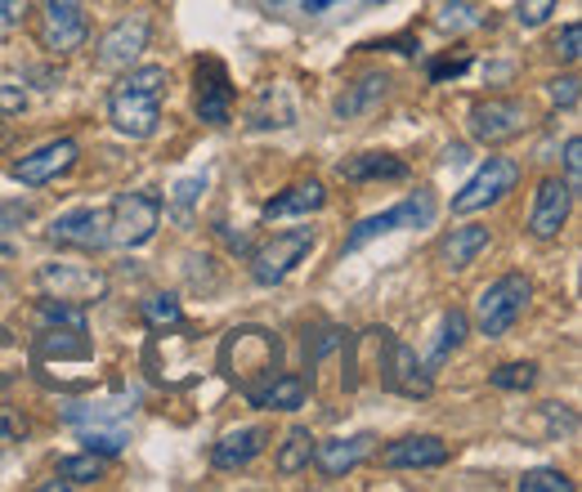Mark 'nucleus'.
<instances>
[{
  "label": "nucleus",
  "mask_w": 582,
  "mask_h": 492,
  "mask_svg": "<svg viewBox=\"0 0 582 492\" xmlns=\"http://www.w3.org/2000/svg\"><path fill=\"white\" fill-rule=\"evenodd\" d=\"M314 251V229H287V233H274L270 242H261L251 251V277L261 287H278L292 277V269Z\"/></svg>",
  "instance_id": "obj_5"
},
{
  "label": "nucleus",
  "mask_w": 582,
  "mask_h": 492,
  "mask_svg": "<svg viewBox=\"0 0 582 492\" xmlns=\"http://www.w3.org/2000/svg\"><path fill=\"white\" fill-rule=\"evenodd\" d=\"M471 139L484 149H497L506 139H520L534 117H529V103L525 99H488V103H475L471 108Z\"/></svg>",
  "instance_id": "obj_9"
},
{
  "label": "nucleus",
  "mask_w": 582,
  "mask_h": 492,
  "mask_svg": "<svg viewBox=\"0 0 582 492\" xmlns=\"http://www.w3.org/2000/svg\"><path fill=\"white\" fill-rule=\"evenodd\" d=\"M341 179L350 184H376V179H408V162L391 153H359L341 162Z\"/></svg>",
  "instance_id": "obj_23"
},
{
  "label": "nucleus",
  "mask_w": 582,
  "mask_h": 492,
  "mask_svg": "<svg viewBox=\"0 0 582 492\" xmlns=\"http://www.w3.org/2000/svg\"><path fill=\"white\" fill-rule=\"evenodd\" d=\"M23 108H28V95H23V86H14V81H0V117H23Z\"/></svg>",
  "instance_id": "obj_40"
},
{
  "label": "nucleus",
  "mask_w": 582,
  "mask_h": 492,
  "mask_svg": "<svg viewBox=\"0 0 582 492\" xmlns=\"http://www.w3.org/2000/svg\"><path fill=\"white\" fill-rule=\"evenodd\" d=\"M265 6H283V0H265Z\"/></svg>",
  "instance_id": "obj_46"
},
{
  "label": "nucleus",
  "mask_w": 582,
  "mask_h": 492,
  "mask_svg": "<svg viewBox=\"0 0 582 492\" xmlns=\"http://www.w3.org/2000/svg\"><path fill=\"white\" fill-rule=\"evenodd\" d=\"M50 242H58V247H77V251H103V247H112L108 210H99V206L63 210V216L50 225Z\"/></svg>",
  "instance_id": "obj_12"
},
{
  "label": "nucleus",
  "mask_w": 582,
  "mask_h": 492,
  "mask_svg": "<svg viewBox=\"0 0 582 492\" xmlns=\"http://www.w3.org/2000/svg\"><path fill=\"white\" fill-rule=\"evenodd\" d=\"M28 372V349L19 345V336H10L6 327H0V385H10Z\"/></svg>",
  "instance_id": "obj_29"
},
{
  "label": "nucleus",
  "mask_w": 582,
  "mask_h": 492,
  "mask_svg": "<svg viewBox=\"0 0 582 492\" xmlns=\"http://www.w3.org/2000/svg\"><path fill=\"white\" fill-rule=\"evenodd\" d=\"M515 488L520 492H573V479L556 466H538V470H525Z\"/></svg>",
  "instance_id": "obj_30"
},
{
  "label": "nucleus",
  "mask_w": 582,
  "mask_h": 492,
  "mask_svg": "<svg viewBox=\"0 0 582 492\" xmlns=\"http://www.w3.org/2000/svg\"><path fill=\"white\" fill-rule=\"evenodd\" d=\"M488 381H493L497 390L525 394V390H534V381H538V368H534V363H506V368H497Z\"/></svg>",
  "instance_id": "obj_33"
},
{
  "label": "nucleus",
  "mask_w": 582,
  "mask_h": 492,
  "mask_svg": "<svg viewBox=\"0 0 582 492\" xmlns=\"http://www.w3.org/2000/svg\"><path fill=\"white\" fill-rule=\"evenodd\" d=\"M149 36H153V23H149L144 14L121 19V23L108 28L103 41H99V67H108V73H121V67H131V63L149 50Z\"/></svg>",
  "instance_id": "obj_15"
},
{
  "label": "nucleus",
  "mask_w": 582,
  "mask_h": 492,
  "mask_svg": "<svg viewBox=\"0 0 582 492\" xmlns=\"http://www.w3.org/2000/svg\"><path fill=\"white\" fill-rule=\"evenodd\" d=\"M81 444H86V452H95V457H121L125 452V444H131V435H125L121 426L117 430H103V426H86L81 430Z\"/></svg>",
  "instance_id": "obj_31"
},
{
  "label": "nucleus",
  "mask_w": 582,
  "mask_h": 492,
  "mask_svg": "<svg viewBox=\"0 0 582 492\" xmlns=\"http://www.w3.org/2000/svg\"><path fill=\"white\" fill-rule=\"evenodd\" d=\"M367 50H399V54H417V36H391V41H381V45H367Z\"/></svg>",
  "instance_id": "obj_44"
},
{
  "label": "nucleus",
  "mask_w": 582,
  "mask_h": 492,
  "mask_svg": "<svg viewBox=\"0 0 582 492\" xmlns=\"http://www.w3.org/2000/svg\"><path fill=\"white\" fill-rule=\"evenodd\" d=\"M305 398H309V381L296 372H278V376L246 390V403L261 412H296V407H305Z\"/></svg>",
  "instance_id": "obj_19"
},
{
  "label": "nucleus",
  "mask_w": 582,
  "mask_h": 492,
  "mask_svg": "<svg viewBox=\"0 0 582 492\" xmlns=\"http://www.w3.org/2000/svg\"><path fill=\"white\" fill-rule=\"evenodd\" d=\"M466 331H471V318H466L462 309H448V314L439 318V331H435V345H430V359H426V368H443L452 349H462Z\"/></svg>",
  "instance_id": "obj_25"
},
{
  "label": "nucleus",
  "mask_w": 582,
  "mask_h": 492,
  "mask_svg": "<svg viewBox=\"0 0 582 492\" xmlns=\"http://www.w3.org/2000/svg\"><path fill=\"white\" fill-rule=\"evenodd\" d=\"M564 184L573 188V197L582 193V139L569 134V144H564Z\"/></svg>",
  "instance_id": "obj_36"
},
{
  "label": "nucleus",
  "mask_w": 582,
  "mask_h": 492,
  "mask_svg": "<svg viewBox=\"0 0 582 492\" xmlns=\"http://www.w3.org/2000/svg\"><path fill=\"white\" fill-rule=\"evenodd\" d=\"M484 247H488V229L484 225H462L439 242V260H443V269H471Z\"/></svg>",
  "instance_id": "obj_24"
},
{
  "label": "nucleus",
  "mask_w": 582,
  "mask_h": 492,
  "mask_svg": "<svg viewBox=\"0 0 582 492\" xmlns=\"http://www.w3.org/2000/svg\"><path fill=\"white\" fill-rule=\"evenodd\" d=\"M328 206V188H322V179H296L292 188H283L278 197L265 201L261 216L265 220H292V216H314V210Z\"/></svg>",
  "instance_id": "obj_22"
},
{
  "label": "nucleus",
  "mask_w": 582,
  "mask_h": 492,
  "mask_svg": "<svg viewBox=\"0 0 582 492\" xmlns=\"http://www.w3.org/2000/svg\"><path fill=\"white\" fill-rule=\"evenodd\" d=\"M220 372L246 394L251 385H261L283 372V345L265 327H233L220 340Z\"/></svg>",
  "instance_id": "obj_2"
},
{
  "label": "nucleus",
  "mask_w": 582,
  "mask_h": 492,
  "mask_svg": "<svg viewBox=\"0 0 582 492\" xmlns=\"http://www.w3.org/2000/svg\"><path fill=\"white\" fill-rule=\"evenodd\" d=\"M372 435H354V439H314V466H318V474L322 479H341V474H350V470H359L367 457H372Z\"/></svg>",
  "instance_id": "obj_18"
},
{
  "label": "nucleus",
  "mask_w": 582,
  "mask_h": 492,
  "mask_svg": "<svg viewBox=\"0 0 582 492\" xmlns=\"http://www.w3.org/2000/svg\"><path fill=\"white\" fill-rule=\"evenodd\" d=\"M448 461V444L435 435H408L381 448V466L385 470H439Z\"/></svg>",
  "instance_id": "obj_17"
},
{
  "label": "nucleus",
  "mask_w": 582,
  "mask_h": 492,
  "mask_svg": "<svg viewBox=\"0 0 582 492\" xmlns=\"http://www.w3.org/2000/svg\"><path fill=\"white\" fill-rule=\"evenodd\" d=\"M556 54L564 63H578V54H582V28L578 23H564V32L556 36Z\"/></svg>",
  "instance_id": "obj_38"
},
{
  "label": "nucleus",
  "mask_w": 582,
  "mask_h": 492,
  "mask_svg": "<svg viewBox=\"0 0 582 492\" xmlns=\"http://www.w3.org/2000/svg\"><path fill=\"white\" fill-rule=\"evenodd\" d=\"M265 448H270V430L265 426H238V430H229L211 448V466L216 470H242V466H251L255 457H261Z\"/></svg>",
  "instance_id": "obj_20"
},
{
  "label": "nucleus",
  "mask_w": 582,
  "mask_h": 492,
  "mask_svg": "<svg viewBox=\"0 0 582 492\" xmlns=\"http://www.w3.org/2000/svg\"><path fill=\"white\" fill-rule=\"evenodd\" d=\"M309 457H314V435L305 430V426H296V430H287V439L278 444V474H300V470H309Z\"/></svg>",
  "instance_id": "obj_26"
},
{
  "label": "nucleus",
  "mask_w": 582,
  "mask_h": 492,
  "mask_svg": "<svg viewBox=\"0 0 582 492\" xmlns=\"http://www.w3.org/2000/svg\"><path fill=\"white\" fill-rule=\"evenodd\" d=\"M376 349H381L376 372H381L385 390H395L404 398H430V390H435L430 372H426V363H417V354L404 340H395L391 331H376Z\"/></svg>",
  "instance_id": "obj_7"
},
{
  "label": "nucleus",
  "mask_w": 582,
  "mask_h": 492,
  "mask_svg": "<svg viewBox=\"0 0 582 492\" xmlns=\"http://www.w3.org/2000/svg\"><path fill=\"white\" fill-rule=\"evenodd\" d=\"M534 300V283L525 273H502L497 283H488L475 300V327L484 336H506L515 322H520V314L529 309Z\"/></svg>",
  "instance_id": "obj_3"
},
{
  "label": "nucleus",
  "mask_w": 582,
  "mask_h": 492,
  "mask_svg": "<svg viewBox=\"0 0 582 492\" xmlns=\"http://www.w3.org/2000/svg\"><path fill=\"white\" fill-rule=\"evenodd\" d=\"M569 210H573V188L560 175H547L538 184V197H534V210H529V233L538 242L560 238V229L569 225Z\"/></svg>",
  "instance_id": "obj_13"
},
{
  "label": "nucleus",
  "mask_w": 582,
  "mask_h": 492,
  "mask_svg": "<svg viewBox=\"0 0 582 492\" xmlns=\"http://www.w3.org/2000/svg\"><path fill=\"white\" fill-rule=\"evenodd\" d=\"M162 229V197L157 193H121L108 210V233L112 247H144Z\"/></svg>",
  "instance_id": "obj_4"
},
{
  "label": "nucleus",
  "mask_w": 582,
  "mask_h": 492,
  "mask_svg": "<svg viewBox=\"0 0 582 492\" xmlns=\"http://www.w3.org/2000/svg\"><path fill=\"white\" fill-rule=\"evenodd\" d=\"M58 479L68 483V488H90V483L103 479V457H95V452L63 457V461H58Z\"/></svg>",
  "instance_id": "obj_28"
},
{
  "label": "nucleus",
  "mask_w": 582,
  "mask_h": 492,
  "mask_svg": "<svg viewBox=\"0 0 582 492\" xmlns=\"http://www.w3.org/2000/svg\"><path fill=\"white\" fill-rule=\"evenodd\" d=\"M547 95H551V103L556 108H578V77H556L551 86H547Z\"/></svg>",
  "instance_id": "obj_39"
},
{
  "label": "nucleus",
  "mask_w": 582,
  "mask_h": 492,
  "mask_svg": "<svg viewBox=\"0 0 582 492\" xmlns=\"http://www.w3.org/2000/svg\"><path fill=\"white\" fill-rule=\"evenodd\" d=\"M430 220H435V197H430V193H413L408 201H399V206H391V210H381V216L359 220L354 233L345 238V251H359V247H367V242H376V238H385V233H399V229H426Z\"/></svg>",
  "instance_id": "obj_10"
},
{
  "label": "nucleus",
  "mask_w": 582,
  "mask_h": 492,
  "mask_svg": "<svg viewBox=\"0 0 582 492\" xmlns=\"http://www.w3.org/2000/svg\"><path fill=\"white\" fill-rule=\"evenodd\" d=\"M28 220H32V206H28V201L0 206V233H10V229H19V225H28Z\"/></svg>",
  "instance_id": "obj_42"
},
{
  "label": "nucleus",
  "mask_w": 582,
  "mask_h": 492,
  "mask_svg": "<svg viewBox=\"0 0 582 492\" xmlns=\"http://www.w3.org/2000/svg\"><path fill=\"white\" fill-rule=\"evenodd\" d=\"M435 23L443 28V32H452V28H480V14H475V6H466V0H439V10H435Z\"/></svg>",
  "instance_id": "obj_32"
},
{
  "label": "nucleus",
  "mask_w": 582,
  "mask_h": 492,
  "mask_svg": "<svg viewBox=\"0 0 582 492\" xmlns=\"http://www.w3.org/2000/svg\"><path fill=\"white\" fill-rule=\"evenodd\" d=\"M166 67L144 63V67H125V77L108 95V121L125 139H153L162 125V90H166Z\"/></svg>",
  "instance_id": "obj_1"
},
{
  "label": "nucleus",
  "mask_w": 582,
  "mask_h": 492,
  "mask_svg": "<svg viewBox=\"0 0 582 492\" xmlns=\"http://www.w3.org/2000/svg\"><path fill=\"white\" fill-rule=\"evenodd\" d=\"M28 439V416L19 407H0V444H19Z\"/></svg>",
  "instance_id": "obj_37"
},
{
  "label": "nucleus",
  "mask_w": 582,
  "mask_h": 492,
  "mask_svg": "<svg viewBox=\"0 0 582 492\" xmlns=\"http://www.w3.org/2000/svg\"><path fill=\"white\" fill-rule=\"evenodd\" d=\"M198 117L207 125H229L233 121V81L220 58L198 63Z\"/></svg>",
  "instance_id": "obj_16"
},
{
  "label": "nucleus",
  "mask_w": 582,
  "mask_h": 492,
  "mask_svg": "<svg viewBox=\"0 0 582 492\" xmlns=\"http://www.w3.org/2000/svg\"><path fill=\"white\" fill-rule=\"evenodd\" d=\"M556 6H560V0H520V6H515V23L534 32V28H542L556 14Z\"/></svg>",
  "instance_id": "obj_34"
},
{
  "label": "nucleus",
  "mask_w": 582,
  "mask_h": 492,
  "mask_svg": "<svg viewBox=\"0 0 582 492\" xmlns=\"http://www.w3.org/2000/svg\"><path fill=\"white\" fill-rule=\"evenodd\" d=\"M140 314H144V322H149L153 331H179V327H184V305H179V296H171V292L149 296Z\"/></svg>",
  "instance_id": "obj_27"
},
{
  "label": "nucleus",
  "mask_w": 582,
  "mask_h": 492,
  "mask_svg": "<svg viewBox=\"0 0 582 492\" xmlns=\"http://www.w3.org/2000/svg\"><path fill=\"white\" fill-rule=\"evenodd\" d=\"M341 6V0H305V14H322V10H332Z\"/></svg>",
  "instance_id": "obj_45"
},
{
  "label": "nucleus",
  "mask_w": 582,
  "mask_h": 492,
  "mask_svg": "<svg viewBox=\"0 0 582 492\" xmlns=\"http://www.w3.org/2000/svg\"><path fill=\"white\" fill-rule=\"evenodd\" d=\"M77 139H50V144H41L36 153H28L23 162H14V179L19 184H28V188H41V184H50V179H58V175H68L73 166H77Z\"/></svg>",
  "instance_id": "obj_14"
},
{
  "label": "nucleus",
  "mask_w": 582,
  "mask_h": 492,
  "mask_svg": "<svg viewBox=\"0 0 582 492\" xmlns=\"http://www.w3.org/2000/svg\"><path fill=\"white\" fill-rule=\"evenodd\" d=\"M41 50L45 54H77L90 36V19H86V0H41Z\"/></svg>",
  "instance_id": "obj_6"
},
{
  "label": "nucleus",
  "mask_w": 582,
  "mask_h": 492,
  "mask_svg": "<svg viewBox=\"0 0 582 492\" xmlns=\"http://www.w3.org/2000/svg\"><path fill=\"white\" fill-rule=\"evenodd\" d=\"M515 179H520V162H510V157H488V162L462 184V193L452 197V216H475V210L502 201V197L515 188Z\"/></svg>",
  "instance_id": "obj_11"
},
{
  "label": "nucleus",
  "mask_w": 582,
  "mask_h": 492,
  "mask_svg": "<svg viewBox=\"0 0 582 492\" xmlns=\"http://www.w3.org/2000/svg\"><path fill=\"white\" fill-rule=\"evenodd\" d=\"M466 67H471L466 54H458V58H439V63H430V81H452V77H462Z\"/></svg>",
  "instance_id": "obj_41"
},
{
  "label": "nucleus",
  "mask_w": 582,
  "mask_h": 492,
  "mask_svg": "<svg viewBox=\"0 0 582 492\" xmlns=\"http://www.w3.org/2000/svg\"><path fill=\"white\" fill-rule=\"evenodd\" d=\"M385 95H391V77H385V73H363L337 95L332 112H337V121H354V117H367L372 108H381Z\"/></svg>",
  "instance_id": "obj_21"
},
{
  "label": "nucleus",
  "mask_w": 582,
  "mask_h": 492,
  "mask_svg": "<svg viewBox=\"0 0 582 492\" xmlns=\"http://www.w3.org/2000/svg\"><path fill=\"white\" fill-rule=\"evenodd\" d=\"M36 283H41L45 296H54V300H73V305H81V309L108 296V277H103V269H95V264L54 260V264H41Z\"/></svg>",
  "instance_id": "obj_8"
},
{
  "label": "nucleus",
  "mask_w": 582,
  "mask_h": 492,
  "mask_svg": "<svg viewBox=\"0 0 582 492\" xmlns=\"http://www.w3.org/2000/svg\"><path fill=\"white\" fill-rule=\"evenodd\" d=\"M28 10H32V0H0V41L14 36V32L23 28Z\"/></svg>",
  "instance_id": "obj_35"
},
{
  "label": "nucleus",
  "mask_w": 582,
  "mask_h": 492,
  "mask_svg": "<svg viewBox=\"0 0 582 492\" xmlns=\"http://www.w3.org/2000/svg\"><path fill=\"white\" fill-rule=\"evenodd\" d=\"M207 188V175H198V179H184L179 188H175V210H179V216H184V210L193 206V197H198Z\"/></svg>",
  "instance_id": "obj_43"
}]
</instances>
